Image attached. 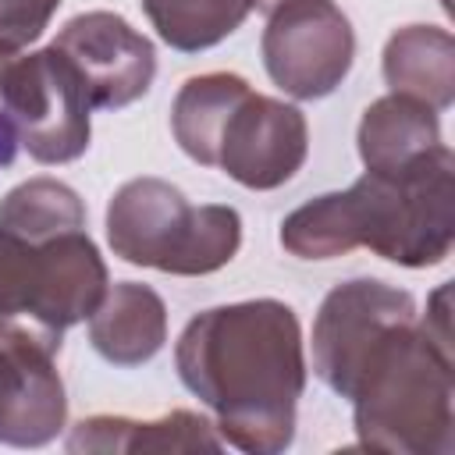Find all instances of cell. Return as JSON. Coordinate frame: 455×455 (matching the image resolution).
Listing matches in <instances>:
<instances>
[{"label":"cell","mask_w":455,"mask_h":455,"mask_svg":"<svg viewBox=\"0 0 455 455\" xmlns=\"http://www.w3.org/2000/svg\"><path fill=\"white\" fill-rule=\"evenodd\" d=\"M181 384L213 412L220 441L277 455L295 437L306 391L302 327L277 299L228 302L196 313L174 345Z\"/></svg>","instance_id":"6da1fadb"},{"label":"cell","mask_w":455,"mask_h":455,"mask_svg":"<svg viewBox=\"0 0 455 455\" xmlns=\"http://www.w3.org/2000/svg\"><path fill=\"white\" fill-rule=\"evenodd\" d=\"M455 242V156L434 153L395 174L366 171L345 192H323L281 220V245L299 259L370 249L398 267H437Z\"/></svg>","instance_id":"7a4b0ae2"},{"label":"cell","mask_w":455,"mask_h":455,"mask_svg":"<svg viewBox=\"0 0 455 455\" xmlns=\"http://www.w3.org/2000/svg\"><path fill=\"white\" fill-rule=\"evenodd\" d=\"M451 288L441 284L427 316L391 327L363 359L352 384V423L363 448L391 455H451L455 448V359Z\"/></svg>","instance_id":"3957f363"},{"label":"cell","mask_w":455,"mask_h":455,"mask_svg":"<svg viewBox=\"0 0 455 455\" xmlns=\"http://www.w3.org/2000/svg\"><path fill=\"white\" fill-rule=\"evenodd\" d=\"M107 263L85 228L57 235L0 231V334L60 352L107 291Z\"/></svg>","instance_id":"277c9868"},{"label":"cell","mask_w":455,"mask_h":455,"mask_svg":"<svg viewBox=\"0 0 455 455\" xmlns=\"http://www.w3.org/2000/svg\"><path fill=\"white\" fill-rule=\"evenodd\" d=\"M107 242L132 267L199 277L228 267L242 245L235 206H192L164 178H132L107 203Z\"/></svg>","instance_id":"5b68a950"},{"label":"cell","mask_w":455,"mask_h":455,"mask_svg":"<svg viewBox=\"0 0 455 455\" xmlns=\"http://www.w3.org/2000/svg\"><path fill=\"white\" fill-rule=\"evenodd\" d=\"M0 107L36 164H71L89 149V92L75 64L57 50L0 53Z\"/></svg>","instance_id":"8992f818"},{"label":"cell","mask_w":455,"mask_h":455,"mask_svg":"<svg viewBox=\"0 0 455 455\" xmlns=\"http://www.w3.org/2000/svg\"><path fill=\"white\" fill-rule=\"evenodd\" d=\"M259 53L281 92L295 100H323L352 71L355 32L331 0H288L267 14Z\"/></svg>","instance_id":"52a82bcc"},{"label":"cell","mask_w":455,"mask_h":455,"mask_svg":"<svg viewBox=\"0 0 455 455\" xmlns=\"http://www.w3.org/2000/svg\"><path fill=\"white\" fill-rule=\"evenodd\" d=\"M416 316V299L405 288L377 277L334 284L313 320V370L341 398L352 395L363 359L398 323Z\"/></svg>","instance_id":"ba28073f"},{"label":"cell","mask_w":455,"mask_h":455,"mask_svg":"<svg viewBox=\"0 0 455 455\" xmlns=\"http://www.w3.org/2000/svg\"><path fill=\"white\" fill-rule=\"evenodd\" d=\"M309 153V124L299 107L245 92L224 117L213 146V167L245 188L270 192L295 178Z\"/></svg>","instance_id":"9c48e42d"},{"label":"cell","mask_w":455,"mask_h":455,"mask_svg":"<svg viewBox=\"0 0 455 455\" xmlns=\"http://www.w3.org/2000/svg\"><path fill=\"white\" fill-rule=\"evenodd\" d=\"M85 82L92 110H121L149 92L156 75L153 43L114 11L75 14L53 39Z\"/></svg>","instance_id":"30bf717a"},{"label":"cell","mask_w":455,"mask_h":455,"mask_svg":"<svg viewBox=\"0 0 455 455\" xmlns=\"http://www.w3.org/2000/svg\"><path fill=\"white\" fill-rule=\"evenodd\" d=\"M68 423L64 380L53 370V352L18 341V359L0 387V444L39 448Z\"/></svg>","instance_id":"8fae6325"},{"label":"cell","mask_w":455,"mask_h":455,"mask_svg":"<svg viewBox=\"0 0 455 455\" xmlns=\"http://www.w3.org/2000/svg\"><path fill=\"white\" fill-rule=\"evenodd\" d=\"M68 451H100V455H139V451H220L224 441L217 427L192 412L171 409L160 419L132 416H89L78 419L64 441Z\"/></svg>","instance_id":"7c38bea8"},{"label":"cell","mask_w":455,"mask_h":455,"mask_svg":"<svg viewBox=\"0 0 455 455\" xmlns=\"http://www.w3.org/2000/svg\"><path fill=\"white\" fill-rule=\"evenodd\" d=\"M89 341L114 366H142L167 341V306L139 281L107 284L100 306L89 313Z\"/></svg>","instance_id":"4fadbf2b"},{"label":"cell","mask_w":455,"mask_h":455,"mask_svg":"<svg viewBox=\"0 0 455 455\" xmlns=\"http://www.w3.org/2000/svg\"><path fill=\"white\" fill-rule=\"evenodd\" d=\"M355 142L366 171L395 174L441 146V121L434 107L402 92H387L363 110Z\"/></svg>","instance_id":"5bb4252c"},{"label":"cell","mask_w":455,"mask_h":455,"mask_svg":"<svg viewBox=\"0 0 455 455\" xmlns=\"http://www.w3.org/2000/svg\"><path fill=\"white\" fill-rule=\"evenodd\" d=\"M384 82L437 114L455 100V39L437 25H405L384 46Z\"/></svg>","instance_id":"9a60e30c"},{"label":"cell","mask_w":455,"mask_h":455,"mask_svg":"<svg viewBox=\"0 0 455 455\" xmlns=\"http://www.w3.org/2000/svg\"><path fill=\"white\" fill-rule=\"evenodd\" d=\"M252 85L235 75V71H206V75H192L174 103H171V132L178 139V146L185 149V156H192L203 167H213V146H217V132L228 117V110L249 92Z\"/></svg>","instance_id":"2e32d148"},{"label":"cell","mask_w":455,"mask_h":455,"mask_svg":"<svg viewBox=\"0 0 455 455\" xmlns=\"http://www.w3.org/2000/svg\"><path fill=\"white\" fill-rule=\"evenodd\" d=\"M256 0H142V11L156 36L178 53H199L228 39Z\"/></svg>","instance_id":"e0dca14e"},{"label":"cell","mask_w":455,"mask_h":455,"mask_svg":"<svg viewBox=\"0 0 455 455\" xmlns=\"http://www.w3.org/2000/svg\"><path fill=\"white\" fill-rule=\"evenodd\" d=\"M71 228H85V203L57 178H28L0 199V231L57 235Z\"/></svg>","instance_id":"ac0fdd59"},{"label":"cell","mask_w":455,"mask_h":455,"mask_svg":"<svg viewBox=\"0 0 455 455\" xmlns=\"http://www.w3.org/2000/svg\"><path fill=\"white\" fill-rule=\"evenodd\" d=\"M60 0H0V53H21L36 43Z\"/></svg>","instance_id":"d6986e66"},{"label":"cell","mask_w":455,"mask_h":455,"mask_svg":"<svg viewBox=\"0 0 455 455\" xmlns=\"http://www.w3.org/2000/svg\"><path fill=\"white\" fill-rule=\"evenodd\" d=\"M14 359H18V338L0 334V387L11 377V370H14Z\"/></svg>","instance_id":"ffe728a7"},{"label":"cell","mask_w":455,"mask_h":455,"mask_svg":"<svg viewBox=\"0 0 455 455\" xmlns=\"http://www.w3.org/2000/svg\"><path fill=\"white\" fill-rule=\"evenodd\" d=\"M281 4H288V0H256V7L263 11V14H270L274 7H281Z\"/></svg>","instance_id":"44dd1931"}]
</instances>
